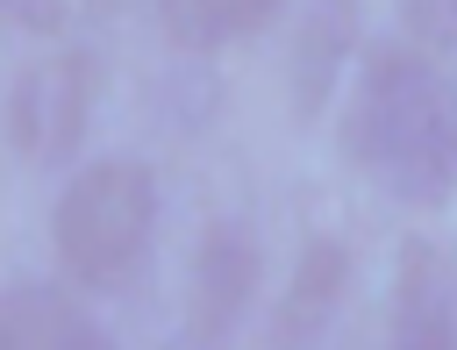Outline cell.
Segmentation results:
<instances>
[{"label":"cell","instance_id":"cell-1","mask_svg":"<svg viewBox=\"0 0 457 350\" xmlns=\"http://www.w3.org/2000/svg\"><path fill=\"white\" fill-rule=\"evenodd\" d=\"M343 150L400 200L457 193V79L414 43H371L343 114Z\"/></svg>","mask_w":457,"mask_h":350},{"label":"cell","instance_id":"cell-2","mask_svg":"<svg viewBox=\"0 0 457 350\" xmlns=\"http://www.w3.org/2000/svg\"><path fill=\"white\" fill-rule=\"evenodd\" d=\"M50 243L71 286L86 293H129L150 271L157 243V179L136 157H93L71 171L50 214Z\"/></svg>","mask_w":457,"mask_h":350},{"label":"cell","instance_id":"cell-3","mask_svg":"<svg viewBox=\"0 0 457 350\" xmlns=\"http://www.w3.org/2000/svg\"><path fill=\"white\" fill-rule=\"evenodd\" d=\"M86 114H93V57H50V64H29L14 79L7 136H14L21 157L64 164L71 143L86 136Z\"/></svg>","mask_w":457,"mask_h":350},{"label":"cell","instance_id":"cell-4","mask_svg":"<svg viewBox=\"0 0 457 350\" xmlns=\"http://www.w3.org/2000/svg\"><path fill=\"white\" fill-rule=\"evenodd\" d=\"M386 350H457V264L428 236H414L400 250Z\"/></svg>","mask_w":457,"mask_h":350},{"label":"cell","instance_id":"cell-5","mask_svg":"<svg viewBox=\"0 0 457 350\" xmlns=\"http://www.w3.org/2000/svg\"><path fill=\"white\" fill-rule=\"evenodd\" d=\"M0 350H114V336L57 286H0Z\"/></svg>","mask_w":457,"mask_h":350},{"label":"cell","instance_id":"cell-6","mask_svg":"<svg viewBox=\"0 0 457 350\" xmlns=\"http://www.w3.org/2000/svg\"><path fill=\"white\" fill-rule=\"evenodd\" d=\"M250 279H257V271H250V243H243V229H221V236L200 250V264H193V307H207V321L221 329V321H236Z\"/></svg>","mask_w":457,"mask_h":350},{"label":"cell","instance_id":"cell-7","mask_svg":"<svg viewBox=\"0 0 457 350\" xmlns=\"http://www.w3.org/2000/svg\"><path fill=\"white\" fill-rule=\"evenodd\" d=\"M336 286H343V250L336 243H314L300 257V279L286 293V314H278V350H300L307 329H321V314L336 307Z\"/></svg>","mask_w":457,"mask_h":350},{"label":"cell","instance_id":"cell-8","mask_svg":"<svg viewBox=\"0 0 457 350\" xmlns=\"http://www.w3.org/2000/svg\"><path fill=\"white\" fill-rule=\"evenodd\" d=\"M271 7H278V0H157L164 29H171L186 50H214V43L271 21Z\"/></svg>","mask_w":457,"mask_h":350},{"label":"cell","instance_id":"cell-9","mask_svg":"<svg viewBox=\"0 0 457 350\" xmlns=\"http://www.w3.org/2000/svg\"><path fill=\"white\" fill-rule=\"evenodd\" d=\"M400 14L428 57H457V0H400Z\"/></svg>","mask_w":457,"mask_h":350},{"label":"cell","instance_id":"cell-10","mask_svg":"<svg viewBox=\"0 0 457 350\" xmlns=\"http://www.w3.org/2000/svg\"><path fill=\"white\" fill-rule=\"evenodd\" d=\"M64 7L71 0H0V21H14V29H57Z\"/></svg>","mask_w":457,"mask_h":350},{"label":"cell","instance_id":"cell-11","mask_svg":"<svg viewBox=\"0 0 457 350\" xmlns=\"http://www.w3.org/2000/svg\"><path fill=\"white\" fill-rule=\"evenodd\" d=\"M164 350H200V343H164Z\"/></svg>","mask_w":457,"mask_h":350}]
</instances>
